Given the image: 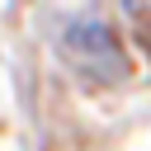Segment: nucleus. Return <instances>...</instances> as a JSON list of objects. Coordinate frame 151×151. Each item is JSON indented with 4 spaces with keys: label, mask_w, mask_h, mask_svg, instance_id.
<instances>
[{
    "label": "nucleus",
    "mask_w": 151,
    "mask_h": 151,
    "mask_svg": "<svg viewBox=\"0 0 151 151\" xmlns=\"http://www.w3.org/2000/svg\"><path fill=\"white\" fill-rule=\"evenodd\" d=\"M66 52H71V61H76L80 71H90V76H99V80H118V76L127 71L104 24H80V28H71V33H66Z\"/></svg>",
    "instance_id": "obj_1"
}]
</instances>
